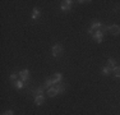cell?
Wrapping results in <instances>:
<instances>
[{
  "label": "cell",
  "mask_w": 120,
  "mask_h": 115,
  "mask_svg": "<svg viewBox=\"0 0 120 115\" xmlns=\"http://www.w3.org/2000/svg\"><path fill=\"white\" fill-rule=\"evenodd\" d=\"M61 54H63V46L60 45V44L54 45V46H52V56L58 58V56L61 55Z\"/></svg>",
  "instance_id": "6da1fadb"
},
{
  "label": "cell",
  "mask_w": 120,
  "mask_h": 115,
  "mask_svg": "<svg viewBox=\"0 0 120 115\" xmlns=\"http://www.w3.org/2000/svg\"><path fill=\"white\" fill-rule=\"evenodd\" d=\"M109 31H110L111 34L118 36V34H120V26H118V24H111L110 27H109Z\"/></svg>",
  "instance_id": "7a4b0ae2"
},
{
  "label": "cell",
  "mask_w": 120,
  "mask_h": 115,
  "mask_svg": "<svg viewBox=\"0 0 120 115\" xmlns=\"http://www.w3.org/2000/svg\"><path fill=\"white\" fill-rule=\"evenodd\" d=\"M93 40H95L96 42H98V44H101L102 40H104V33L100 32V31H95V33H93Z\"/></svg>",
  "instance_id": "3957f363"
},
{
  "label": "cell",
  "mask_w": 120,
  "mask_h": 115,
  "mask_svg": "<svg viewBox=\"0 0 120 115\" xmlns=\"http://www.w3.org/2000/svg\"><path fill=\"white\" fill-rule=\"evenodd\" d=\"M72 3H73V1H70V0H65V1H63L61 5H60L61 10H64V12L70 10V8H72Z\"/></svg>",
  "instance_id": "277c9868"
},
{
  "label": "cell",
  "mask_w": 120,
  "mask_h": 115,
  "mask_svg": "<svg viewBox=\"0 0 120 115\" xmlns=\"http://www.w3.org/2000/svg\"><path fill=\"white\" fill-rule=\"evenodd\" d=\"M19 77H21V80H27L30 78V70L28 69H24V70L19 72Z\"/></svg>",
  "instance_id": "5b68a950"
},
{
  "label": "cell",
  "mask_w": 120,
  "mask_h": 115,
  "mask_svg": "<svg viewBox=\"0 0 120 115\" xmlns=\"http://www.w3.org/2000/svg\"><path fill=\"white\" fill-rule=\"evenodd\" d=\"M101 26H102L101 22H98V21H92V23H91V30H93V31H100Z\"/></svg>",
  "instance_id": "8992f818"
},
{
  "label": "cell",
  "mask_w": 120,
  "mask_h": 115,
  "mask_svg": "<svg viewBox=\"0 0 120 115\" xmlns=\"http://www.w3.org/2000/svg\"><path fill=\"white\" fill-rule=\"evenodd\" d=\"M61 78H63V77H61V73H55L51 79H52V83H54V84H58V83L61 82Z\"/></svg>",
  "instance_id": "52a82bcc"
},
{
  "label": "cell",
  "mask_w": 120,
  "mask_h": 115,
  "mask_svg": "<svg viewBox=\"0 0 120 115\" xmlns=\"http://www.w3.org/2000/svg\"><path fill=\"white\" fill-rule=\"evenodd\" d=\"M47 95H49V97H55L56 95H59V92L55 88V86H54V87H51V88H49V90H47Z\"/></svg>",
  "instance_id": "ba28073f"
},
{
  "label": "cell",
  "mask_w": 120,
  "mask_h": 115,
  "mask_svg": "<svg viewBox=\"0 0 120 115\" xmlns=\"http://www.w3.org/2000/svg\"><path fill=\"white\" fill-rule=\"evenodd\" d=\"M44 102H45V97L42 96V95H40V96H36V97H35V104H36V105H42Z\"/></svg>",
  "instance_id": "9c48e42d"
},
{
  "label": "cell",
  "mask_w": 120,
  "mask_h": 115,
  "mask_svg": "<svg viewBox=\"0 0 120 115\" xmlns=\"http://www.w3.org/2000/svg\"><path fill=\"white\" fill-rule=\"evenodd\" d=\"M14 87L17 88V90H21V88H23V80H15V82H13Z\"/></svg>",
  "instance_id": "30bf717a"
},
{
  "label": "cell",
  "mask_w": 120,
  "mask_h": 115,
  "mask_svg": "<svg viewBox=\"0 0 120 115\" xmlns=\"http://www.w3.org/2000/svg\"><path fill=\"white\" fill-rule=\"evenodd\" d=\"M52 79L51 78H47L46 80H45V84H44V88H51V86H52Z\"/></svg>",
  "instance_id": "8fae6325"
},
{
  "label": "cell",
  "mask_w": 120,
  "mask_h": 115,
  "mask_svg": "<svg viewBox=\"0 0 120 115\" xmlns=\"http://www.w3.org/2000/svg\"><path fill=\"white\" fill-rule=\"evenodd\" d=\"M55 88L58 90L59 93H63V92L65 91V87H64V84H61V83H58V84H55Z\"/></svg>",
  "instance_id": "7c38bea8"
},
{
  "label": "cell",
  "mask_w": 120,
  "mask_h": 115,
  "mask_svg": "<svg viewBox=\"0 0 120 115\" xmlns=\"http://www.w3.org/2000/svg\"><path fill=\"white\" fill-rule=\"evenodd\" d=\"M115 64H116V61H115V59H112V58L107 60V67H110L111 69L115 68Z\"/></svg>",
  "instance_id": "4fadbf2b"
},
{
  "label": "cell",
  "mask_w": 120,
  "mask_h": 115,
  "mask_svg": "<svg viewBox=\"0 0 120 115\" xmlns=\"http://www.w3.org/2000/svg\"><path fill=\"white\" fill-rule=\"evenodd\" d=\"M112 72V69H111L110 67H105V68H102V74L104 76H109V74Z\"/></svg>",
  "instance_id": "5bb4252c"
},
{
  "label": "cell",
  "mask_w": 120,
  "mask_h": 115,
  "mask_svg": "<svg viewBox=\"0 0 120 115\" xmlns=\"http://www.w3.org/2000/svg\"><path fill=\"white\" fill-rule=\"evenodd\" d=\"M38 17H40V10L37 9V8H35L32 12V19H37Z\"/></svg>",
  "instance_id": "9a60e30c"
},
{
  "label": "cell",
  "mask_w": 120,
  "mask_h": 115,
  "mask_svg": "<svg viewBox=\"0 0 120 115\" xmlns=\"http://www.w3.org/2000/svg\"><path fill=\"white\" fill-rule=\"evenodd\" d=\"M112 73L115 77H118V78H120V67H115L112 69Z\"/></svg>",
  "instance_id": "2e32d148"
},
{
  "label": "cell",
  "mask_w": 120,
  "mask_h": 115,
  "mask_svg": "<svg viewBox=\"0 0 120 115\" xmlns=\"http://www.w3.org/2000/svg\"><path fill=\"white\" fill-rule=\"evenodd\" d=\"M18 76H19V73H15V72H13V73L10 74V79H12L13 82H15V80H17V77H18Z\"/></svg>",
  "instance_id": "e0dca14e"
},
{
  "label": "cell",
  "mask_w": 120,
  "mask_h": 115,
  "mask_svg": "<svg viewBox=\"0 0 120 115\" xmlns=\"http://www.w3.org/2000/svg\"><path fill=\"white\" fill-rule=\"evenodd\" d=\"M107 31H109V27H107V26H105V24H102V26H101V28H100V32L106 33Z\"/></svg>",
  "instance_id": "ac0fdd59"
},
{
  "label": "cell",
  "mask_w": 120,
  "mask_h": 115,
  "mask_svg": "<svg viewBox=\"0 0 120 115\" xmlns=\"http://www.w3.org/2000/svg\"><path fill=\"white\" fill-rule=\"evenodd\" d=\"M42 92H44V87H40L35 91V93H36V96H40V95H42Z\"/></svg>",
  "instance_id": "d6986e66"
},
{
  "label": "cell",
  "mask_w": 120,
  "mask_h": 115,
  "mask_svg": "<svg viewBox=\"0 0 120 115\" xmlns=\"http://www.w3.org/2000/svg\"><path fill=\"white\" fill-rule=\"evenodd\" d=\"M3 115H14V113H13L12 110H8V111H5V113L3 114Z\"/></svg>",
  "instance_id": "ffe728a7"
}]
</instances>
